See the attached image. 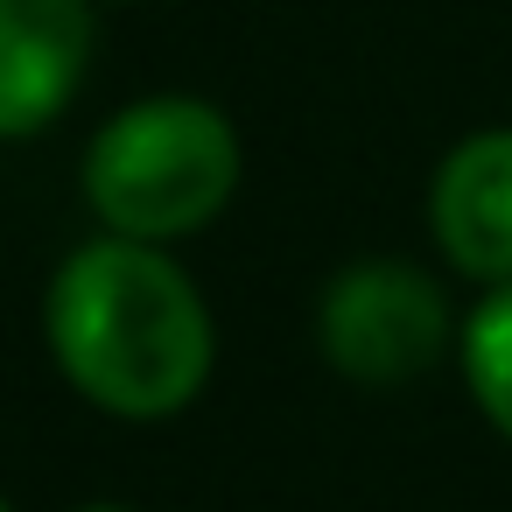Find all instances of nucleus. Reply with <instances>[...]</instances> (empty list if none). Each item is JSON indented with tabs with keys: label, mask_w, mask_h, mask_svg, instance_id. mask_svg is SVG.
<instances>
[{
	"label": "nucleus",
	"mask_w": 512,
	"mask_h": 512,
	"mask_svg": "<svg viewBox=\"0 0 512 512\" xmlns=\"http://www.w3.org/2000/svg\"><path fill=\"white\" fill-rule=\"evenodd\" d=\"M0 512H15V505H8V498H0Z\"/></svg>",
	"instance_id": "6e6552de"
},
{
	"label": "nucleus",
	"mask_w": 512,
	"mask_h": 512,
	"mask_svg": "<svg viewBox=\"0 0 512 512\" xmlns=\"http://www.w3.org/2000/svg\"><path fill=\"white\" fill-rule=\"evenodd\" d=\"M428 232L463 281H512V127L456 141L428 183Z\"/></svg>",
	"instance_id": "39448f33"
},
{
	"label": "nucleus",
	"mask_w": 512,
	"mask_h": 512,
	"mask_svg": "<svg viewBox=\"0 0 512 512\" xmlns=\"http://www.w3.org/2000/svg\"><path fill=\"white\" fill-rule=\"evenodd\" d=\"M316 344L351 386H414L449 351V295L414 260H351L316 302Z\"/></svg>",
	"instance_id": "7ed1b4c3"
},
{
	"label": "nucleus",
	"mask_w": 512,
	"mask_h": 512,
	"mask_svg": "<svg viewBox=\"0 0 512 512\" xmlns=\"http://www.w3.org/2000/svg\"><path fill=\"white\" fill-rule=\"evenodd\" d=\"M456 358H463V386H470L477 414L512 442V281L484 288V302L470 309V323L456 337Z\"/></svg>",
	"instance_id": "423d86ee"
},
{
	"label": "nucleus",
	"mask_w": 512,
	"mask_h": 512,
	"mask_svg": "<svg viewBox=\"0 0 512 512\" xmlns=\"http://www.w3.org/2000/svg\"><path fill=\"white\" fill-rule=\"evenodd\" d=\"M92 43V0H0V141H29L71 113Z\"/></svg>",
	"instance_id": "20e7f679"
},
{
	"label": "nucleus",
	"mask_w": 512,
	"mask_h": 512,
	"mask_svg": "<svg viewBox=\"0 0 512 512\" xmlns=\"http://www.w3.org/2000/svg\"><path fill=\"white\" fill-rule=\"evenodd\" d=\"M239 134L211 99L155 92L120 106L85 148V204L113 239L176 246L239 190Z\"/></svg>",
	"instance_id": "f03ea898"
},
{
	"label": "nucleus",
	"mask_w": 512,
	"mask_h": 512,
	"mask_svg": "<svg viewBox=\"0 0 512 512\" xmlns=\"http://www.w3.org/2000/svg\"><path fill=\"white\" fill-rule=\"evenodd\" d=\"M57 372L120 421H169L183 414L211 365L218 323L197 281L148 239H92L78 246L43 302Z\"/></svg>",
	"instance_id": "f257e3e1"
},
{
	"label": "nucleus",
	"mask_w": 512,
	"mask_h": 512,
	"mask_svg": "<svg viewBox=\"0 0 512 512\" xmlns=\"http://www.w3.org/2000/svg\"><path fill=\"white\" fill-rule=\"evenodd\" d=\"M78 512H134V505H78Z\"/></svg>",
	"instance_id": "0eeeda50"
}]
</instances>
